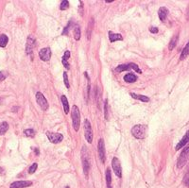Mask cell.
<instances>
[{
	"label": "cell",
	"instance_id": "obj_1",
	"mask_svg": "<svg viewBox=\"0 0 189 188\" xmlns=\"http://www.w3.org/2000/svg\"><path fill=\"white\" fill-rule=\"evenodd\" d=\"M81 161H82V166H83V172H84L85 176L87 177L88 173H89V170H90V158H89V154H88L87 150H86L85 145L82 147Z\"/></svg>",
	"mask_w": 189,
	"mask_h": 188
},
{
	"label": "cell",
	"instance_id": "obj_2",
	"mask_svg": "<svg viewBox=\"0 0 189 188\" xmlns=\"http://www.w3.org/2000/svg\"><path fill=\"white\" fill-rule=\"evenodd\" d=\"M71 117H72L74 130L76 131H78L80 129V113L79 108L76 105H74L72 107V114H71Z\"/></svg>",
	"mask_w": 189,
	"mask_h": 188
},
{
	"label": "cell",
	"instance_id": "obj_3",
	"mask_svg": "<svg viewBox=\"0 0 189 188\" xmlns=\"http://www.w3.org/2000/svg\"><path fill=\"white\" fill-rule=\"evenodd\" d=\"M132 135L136 139H143L147 133V126L145 125H135L132 129Z\"/></svg>",
	"mask_w": 189,
	"mask_h": 188
},
{
	"label": "cell",
	"instance_id": "obj_4",
	"mask_svg": "<svg viewBox=\"0 0 189 188\" xmlns=\"http://www.w3.org/2000/svg\"><path fill=\"white\" fill-rule=\"evenodd\" d=\"M188 157H189V147L185 148L184 150L182 151L179 159H178V161H177V167H178V168H182V167H184L185 166L186 162H187Z\"/></svg>",
	"mask_w": 189,
	"mask_h": 188
},
{
	"label": "cell",
	"instance_id": "obj_5",
	"mask_svg": "<svg viewBox=\"0 0 189 188\" xmlns=\"http://www.w3.org/2000/svg\"><path fill=\"white\" fill-rule=\"evenodd\" d=\"M84 135H85V139L87 140V142L92 143V141H93V131H92L90 121L88 119H86L84 121Z\"/></svg>",
	"mask_w": 189,
	"mask_h": 188
},
{
	"label": "cell",
	"instance_id": "obj_6",
	"mask_svg": "<svg viewBox=\"0 0 189 188\" xmlns=\"http://www.w3.org/2000/svg\"><path fill=\"white\" fill-rule=\"evenodd\" d=\"M36 101L43 111H46L47 109H48V103H47V100L45 98V95L41 92H38L36 94Z\"/></svg>",
	"mask_w": 189,
	"mask_h": 188
},
{
	"label": "cell",
	"instance_id": "obj_7",
	"mask_svg": "<svg viewBox=\"0 0 189 188\" xmlns=\"http://www.w3.org/2000/svg\"><path fill=\"white\" fill-rule=\"evenodd\" d=\"M112 166L115 171V174L118 178H122V167L120 165V161L118 160L116 157H114L113 161H112Z\"/></svg>",
	"mask_w": 189,
	"mask_h": 188
},
{
	"label": "cell",
	"instance_id": "obj_8",
	"mask_svg": "<svg viewBox=\"0 0 189 188\" xmlns=\"http://www.w3.org/2000/svg\"><path fill=\"white\" fill-rule=\"evenodd\" d=\"M46 136L48 138V140L53 143V144H58L63 141V136L61 134V133H55V132H51V131H47L46 132Z\"/></svg>",
	"mask_w": 189,
	"mask_h": 188
},
{
	"label": "cell",
	"instance_id": "obj_9",
	"mask_svg": "<svg viewBox=\"0 0 189 188\" xmlns=\"http://www.w3.org/2000/svg\"><path fill=\"white\" fill-rule=\"evenodd\" d=\"M39 57L40 59L44 60V62H48L51 58V50L48 47H45L43 49H41L39 52Z\"/></svg>",
	"mask_w": 189,
	"mask_h": 188
},
{
	"label": "cell",
	"instance_id": "obj_10",
	"mask_svg": "<svg viewBox=\"0 0 189 188\" xmlns=\"http://www.w3.org/2000/svg\"><path fill=\"white\" fill-rule=\"evenodd\" d=\"M31 184L32 183L29 181H17L11 184L10 185V188H26L31 186Z\"/></svg>",
	"mask_w": 189,
	"mask_h": 188
},
{
	"label": "cell",
	"instance_id": "obj_11",
	"mask_svg": "<svg viewBox=\"0 0 189 188\" xmlns=\"http://www.w3.org/2000/svg\"><path fill=\"white\" fill-rule=\"evenodd\" d=\"M98 155H99V158L100 161L102 163H105V145H104V141L103 139H99L98 141Z\"/></svg>",
	"mask_w": 189,
	"mask_h": 188
},
{
	"label": "cell",
	"instance_id": "obj_12",
	"mask_svg": "<svg viewBox=\"0 0 189 188\" xmlns=\"http://www.w3.org/2000/svg\"><path fill=\"white\" fill-rule=\"evenodd\" d=\"M34 46H35V39L32 36H28V41H27V46H26V53L28 55H31L32 53Z\"/></svg>",
	"mask_w": 189,
	"mask_h": 188
},
{
	"label": "cell",
	"instance_id": "obj_13",
	"mask_svg": "<svg viewBox=\"0 0 189 188\" xmlns=\"http://www.w3.org/2000/svg\"><path fill=\"white\" fill-rule=\"evenodd\" d=\"M188 142H189V131H187L185 132V136L182 137V140H181V141L178 143V145H177L176 147H175V149H176V150L181 149L182 147H185V145Z\"/></svg>",
	"mask_w": 189,
	"mask_h": 188
},
{
	"label": "cell",
	"instance_id": "obj_14",
	"mask_svg": "<svg viewBox=\"0 0 189 188\" xmlns=\"http://www.w3.org/2000/svg\"><path fill=\"white\" fill-rule=\"evenodd\" d=\"M158 15H159V18H160L161 21H164L165 19H167V15H168V10L165 7H161L160 9H159Z\"/></svg>",
	"mask_w": 189,
	"mask_h": 188
},
{
	"label": "cell",
	"instance_id": "obj_15",
	"mask_svg": "<svg viewBox=\"0 0 189 188\" xmlns=\"http://www.w3.org/2000/svg\"><path fill=\"white\" fill-rule=\"evenodd\" d=\"M109 39L112 43H114L115 41H122L123 37L121 34H117V33H114L112 31H109Z\"/></svg>",
	"mask_w": 189,
	"mask_h": 188
},
{
	"label": "cell",
	"instance_id": "obj_16",
	"mask_svg": "<svg viewBox=\"0 0 189 188\" xmlns=\"http://www.w3.org/2000/svg\"><path fill=\"white\" fill-rule=\"evenodd\" d=\"M124 81H125L126 82H128V83H133V82H135L137 81V77L135 75H133V74L129 73V74L124 76Z\"/></svg>",
	"mask_w": 189,
	"mask_h": 188
},
{
	"label": "cell",
	"instance_id": "obj_17",
	"mask_svg": "<svg viewBox=\"0 0 189 188\" xmlns=\"http://www.w3.org/2000/svg\"><path fill=\"white\" fill-rule=\"evenodd\" d=\"M129 95H131V96H132V98H134V99H138V100H141V101H143V102H149L150 101V98H147V96H146V95H137V94H134V93H131Z\"/></svg>",
	"mask_w": 189,
	"mask_h": 188
},
{
	"label": "cell",
	"instance_id": "obj_18",
	"mask_svg": "<svg viewBox=\"0 0 189 188\" xmlns=\"http://www.w3.org/2000/svg\"><path fill=\"white\" fill-rule=\"evenodd\" d=\"M62 103H63V110H64V113H69V104H68V100L66 98L65 95H62Z\"/></svg>",
	"mask_w": 189,
	"mask_h": 188
},
{
	"label": "cell",
	"instance_id": "obj_19",
	"mask_svg": "<svg viewBox=\"0 0 189 188\" xmlns=\"http://www.w3.org/2000/svg\"><path fill=\"white\" fill-rule=\"evenodd\" d=\"M106 183H107L108 188H112V174L110 168L106 169Z\"/></svg>",
	"mask_w": 189,
	"mask_h": 188
},
{
	"label": "cell",
	"instance_id": "obj_20",
	"mask_svg": "<svg viewBox=\"0 0 189 188\" xmlns=\"http://www.w3.org/2000/svg\"><path fill=\"white\" fill-rule=\"evenodd\" d=\"M189 55V42L185 45V48L182 49V54H181V57H180V60H185V58Z\"/></svg>",
	"mask_w": 189,
	"mask_h": 188
},
{
	"label": "cell",
	"instance_id": "obj_21",
	"mask_svg": "<svg viewBox=\"0 0 189 188\" xmlns=\"http://www.w3.org/2000/svg\"><path fill=\"white\" fill-rule=\"evenodd\" d=\"M9 130V124L7 122H2L0 124V135H3Z\"/></svg>",
	"mask_w": 189,
	"mask_h": 188
},
{
	"label": "cell",
	"instance_id": "obj_22",
	"mask_svg": "<svg viewBox=\"0 0 189 188\" xmlns=\"http://www.w3.org/2000/svg\"><path fill=\"white\" fill-rule=\"evenodd\" d=\"M9 42V39L7 37V35H1L0 36V46L1 47H5L7 46Z\"/></svg>",
	"mask_w": 189,
	"mask_h": 188
},
{
	"label": "cell",
	"instance_id": "obj_23",
	"mask_svg": "<svg viewBox=\"0 0 189 188\" xmlns=\"http://www.w3.org/2000/svg\"><path fill=\"white\" fill-rule=\"evenodd\" d=\"M177 41H178V36H174V37L171 39L170 43H169V46H168V49L169 50H173L174 49V47L177 45Z\"/></svg>",
	"mask_w": 189,
	"mask_h": 188
},
{
	"label": "cell",
	"instance_id": "obj_24",
	"mask_svg": "<svg viewBox=\"0 0 189 188\" xmlns=\"http://www.w3.org/2000/svg\"><path fill=\"white\" fill-rule=\"evenodd\" d=\"M74 37L75 40L79 41L80 39V28L79 26H76L74 28Z\"/></svg>",
	"mask_w": 189,
	"mask_h": 188
},
{
	"label": "cell",
	"instance_id": "obj_25",
	"mask_svg": "<svg viewBox=\"0 0 189 188\" xmlns=\"http://www.w3.org/2000/svg\"><path fill=\"white\" fill-rule=\"evenodd\" d=\"M128 69H129V64H121V65H119V66H117L116 69H115V71L120 73V72H122V71H125V70H128Z\"/></svg>",
	"mask_w": 189,
	"mask_h": 188
},
{
	"label": "cell",
	"instance_id": "obj_26",
	"mask_svg": "<svg viewBox=\"0 0 189 188\" xmlns=\"http://www.w3.org/2000/svg\"><path fill=\"white\" fill-rule=\"evenodd\" d=\"M24 134H25L26 136H28V137H34L35 131L32 129H28V130L24 131Z\"/></svg>",
	"mask_w": 189,
	"mask_h": 188
},
{
	"label": "cell",
	"instance_id": "obj_27",
	"mask_svg": "<svg viewBox=\"0 0 189 188\" xmlns=\"http://www.w3.org/2000/svg\"><path fill=\"white\" fill-rule=\"evenodd\" d=\"M68 8H69V1H67V0H63V1H62L61 6H60V9L62 10H65Z\"/></svg>",
	"mask_w": 189,
	"mask_h": 188
},
{
	"label": "cell",
	"instance_id": "obj_28",
	"mask_svg": "<svg viewBox=\"0 0 189 188\" xmlns=\"http://www.w3.org/2000/svg\"><path fill=\"white\" fill-rule=\"evenodd\" d=\"M37 167H38V165H37V163H33V165H31V167H29V169H28V173H29V174H33L35 171L37 170Z\"/></svg>",
	"mask_w": 189,
	"mask_h": 188
},
{
	"label": "cell",
	"instance_id": "obj_29",
	"mask_svg": "<svg viewBox=\"0 0 189 188\" xmlns=\"http://www.w3.org/2000/svg\"><path fill=\"white\" fill-rule=\"evenodd\" d=\"M104 114H105V118L108 119L109 118V116H108L109 113H108V100L107 99L105 100V103H104Z\"/></svg>",
	"mask_w": 189,
	"mask_h": 188
},
{
	"label": "cell",
	"instance_id": "obj_30",
	"mask_svg": "<svg viewBox=\"0 0 189 188\" xmlns=\"http://www.w3.org/2000/svg\"><path fill=\"white\" fill-rule=\"evenodd\" d=\"M129 68H132L133 70H135L137 73H140V74L142 73L141 69L138 67V65H137V64H135V63H129Z\"/></svg>",
	"mask_w": 189,
	"mask_h": 188
},
{
	"label": "cell",
	"instance_id": "obj_31",
	"mask_svg": "<svg viewBox=\"0 0 189 188\" xmlns=\"http://www.w3.org/2000/svg\"><path fill=\"white\" fill-rule=\"evenodd\" d=\"M8 77V73L6 71H0V81H3Z\"/></svg>",
	"mask_w": 189,
	"mask_h": 188
},
{
	"label": "cell",
	"instance_id": "obj_32",
	"mask_svg": "<svg viewBox=\"0 0 189 188\" xmlns=\"http://www.w3.org/2000/svg\"><path fill=\"white\" fill-rule=\"evenodd\" d=\"M63 81H64V84H65L66 88H69L70 87V84H69V81H68V77H67V74L65 72L63 73Z\"/></svg>",
	"mask_w": 189,
	"mask_h": 188
},
{
	"label": "cell",
	"instance_id": "obj_33",
	"mask_svg": "<svg viewBox=\"0 0 189 188\" xmlns=\"http://www.w3.org/2000/svg\"><path fill=\"white\" fill-rule=\"evenodd\" d=\"M71 24H72V21H70L69 22V24H68V25H67V27L66 28H64V29H63V35H64V34H67L68 33V31H69V28H71Z\"/></svg>",
	"mask_w": 189,
	"mask_h": 188
},
{
	"label": "cell",
	"instance_id": "obj_34",
	"mask_svg": "<svg viewBox=\"0 0 189 188\" xmlns=\"http://www.w3.org/2000/svg\"><path fill=\"white\" fill-rule=\"evenodd\" d=\"M184 184L186 187H189V175L186 174L184 178Z\"/></svg>",
	"mask_w": 189,
	"mask_h": 188
},
{
	"label": "cell",
	"instance_id": "obj_35",
	"mask_svg": "<svg viewBox=\"0 0 189 188\" xmlns=\"http://www.w3.org/2000/svg\"><path fill=\"white\" fill-rule=\"evenodd\" d=\"M70 58V51H65L64 52V54H63V60H67L68 59Z\"/></svg>",
	"mask_w": 189,
	"mask_h": 188
},
{
	"label": "cell",
	"instance_id": "obj_36",
	"mask_svg": "<svg viewBox=\"0 0 189 188\" xmlns=\"http://www.w3.org/2000/svg\"><path fill=\"white\" fill-rule=\"evenodd\" d=\"M62 62H63V64L64 65V67H65L66 69H69L70 68V64L68 63V62H67V60H62Z\"/></svg>",
	"mask_w": 189,
	"mask_h": 188
},
{
	"label": "cell",
	"instance_id": "obj_37",
	"mask_svg": "<svg viewBox=\"0 0 189 188\" xmlns=\"http://www.w3.org/2000/svg\"><path fill=\"white\" fill-rule=\"evenodd\" d=\"M150 31L151 32V33H158V28H154V27H151L150 28Z\"/></svg>",
	"mask_w": 189,
	"mask_h": 188
},
{
	"label": "cell",
	"instance_id": "obj_38",
	"mask_svg": "<svg viewBox=\"0 0 189 188\" xmlns=\"http://www.w3.org/2000/svg\"><path fill=\"white\" fill-rule=\"evenodd\" d=\"M35 152H36V154H37V155H39V149H38V148L35 149Z\"/></svg>",
	"mask_w": 189,
	"mask_h": 188
},
{
	"label": "cell",
	"instance_id": "obj_39",
	"mask_svg": "<svg viewBox=\"0 0 189 188\" xmlns=\"http://www.w3.org/2000/svg\"><path fill=\"white\" fill-rule=\"evenodd\" d=\"M65 188H70V187H69V186H66V187H65Z\"/></svg>",
	"mask_w": 189,
	"mask_h": 188
}]
</instances>
